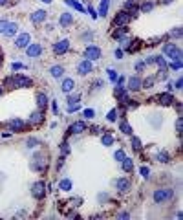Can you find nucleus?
<instances>
[{"label": "nucleus", "mask_w": 183, "mask_h": 220, "mask_svg": "<svg viewBox=\"0 0 183 220\" xmlns=\"http://www.w3.org/2000/svg\"><path fill=\"white\" fill-rule=\"evenodd\" d=\"M33 81L26 75H11L6 79V86L8 88H26V86H31Z\"/></svg>", "instance_id": "obj_1"}, {"label": "nucleus", "mask_w": 183, "mask_h": 220, "mask_svg": "<svg viewBox=\"0 0 183 220\" xmlns=\"http://www.w3.org/2000/svg\"><path fill=\"white\" fill-rule=\"evenodd\" d=\"M101 55H103V52H101L99 46H94V44H90V46L84 48V57H86L88 61H97V59H101Z\"/></svg>", "instance_id": "obj_2"}, {"label": "nucleus", "mask_w": 183, "mask_h": 220, "mask_svg": "<svg viewBox=\"0 0 183 220\" xmlns=\"http://www.w3.org/2000/svg\"><path fill=\"white\" fill-rule=\"evenodd\" d=\"M174 196V191L172 189H157V191H154V202H167V200H170V198Z\"/></svg>", "instance_id": "obj_3"}, {"label": "nucleus", "mask_w": 183, "mask_h": 220, "mask_svg": "<svg viewBox=\"0 0 183 220\" xmlns=\"http://www.w3.org/2000/svg\"><path fill=\"white\" fill-rule=\"evenodd\" d=\"M113 96L119 99L121 105H128V90H126L123 84H117L116 88H113Z\"/></svg>", "instance_id": "obj_4"}, {"label": "nucleus", "mask_w": 183, "mask_h": 220, "mask_svg": "<svg viewBox=\"0 0 183 220\" xmlns=\"http://www.w3.org/2000/svg\"><path fill=\"white\" fill-rule=\"evenodd\" d=\"M163 53L169 55L170 59H179V57H181V50L178 48V44H172V42L163 46Z\"/></svg>", "instance_id": "obj_5"}, {"label": "nucleus", "mask_w": 183, "mask_h": 220, "mask_svg": "<svg viewBox=\"0 0 183 220\" xmlns=\"http://www.w3.org/2000/svg\"><path fill=\"white\" fill-rule=\"evenodd\" d=\"M68 48H70V40H68V39H62V40H59L57 44H53V53H55V55H62V53L68 52Z\"/></svg>", "instance_id": "obj_6"}, {"label": "nucleus", "mask_w": 183, "mask_h": 220, "mask_svg": "<svg viewBox=\"0 0 183 220\" xmlns=\"http://www.w3.org/2000/svg\"><path fill=\"white\" fill-rule=\"evenodd\" d=\"M126 90H132V92H137L141 90V79L137 75H132L128 77V83H126Z\"/></svg>", "instance_id": "obj_7"}, {"label": "nucleus", "mask_w": 183, "mask_h": 220, "mask_svg": "<svg viewBox=\"0 0 183 220\" xmlns=\"http://www.w3.org/2000/svg\"><path fill=\"white\" fill-rule=\"evenodd\" d=\"M8 127L11 128V132H22V130L26 128V123L22 121V119H18V118H15V119L8 121Z\"/></svg>", "instance_id": "obj_8"}, {"label": "nucleus", "mask_w": 183, "mask_h": 220, "mask_svg": "<svg viewBox=\"0 0 183 220\" xmlns=\"http://www.w3.org/2000/svg\"><path fill=\"white\" fill-rule=\"evenodd\" d=\"M90 72H92V61L84 59V61H81V62L77 64V74H79V75H86V74H90Z\"/></svg>", "instance_id": "obj_9"}, {"label": "nucleus", "mask_w": 183, "mask_h": 220, "mask_svg": "<svg viewBox=\"0 0 183 220\" xmlns=\"http://www.w3.org/2000/svg\"><path fill=\"white\" fill-rule=\"evenodd\" d=\"M128 20H130V13H128V11H119L117 17L113 18L112 24H113V26H123V24H126Z\"/></svg>", "instance_id": "obj_10"}, {"label": "nucleus", "mask_w": 183, "mask_h": 220, "mask_svg": "<svg viewBox=\"0 0 183 220\" xmlns=\"http://www.w3.org/2000/svg\"><path fill=\"white\" fill-rule=\"evenodd\" d=\"M28 44H29V33H20V35L17 37V40H15V46L20 48V50L28 48Z\"/></svg>", "instance_id": "obj_11"}, {"label": "nucleus", "mask_w": 183, "mask_h": 220, "mask_svg": "<svg viewBox=\"0 0 183 220\" xmlns=\"http://www.w3.org/2000/svg\"><path fill=\"white\" fill-rule=\"evenodd\" d=\"M84 130H86V123L84 121H75L73 125H70V128H68L70 134H82Z\"/></svg>", "instance_id": "obj_12"}, {"label": "nucleus", "mask_w": 183, "mask_h": 220, "mask_svg": "<svg viewBox=\"0 0 183 220\" xmlns=\"http://www.w3.org/2000/svg\"><path fill=\"white\" fill-rule=\"evenodd\" d=\"M46 185L42 184V182H37V184H33V187H31V194L35 196V198H42L44 194H46Z\"/></svg>", "instance_id": "obj_13"}, {"label": "nucleus", "mask_w": 183, "mask_h": 220, "mask_svg": "<svg viewBox=\"0 0 183 220\" xmlns=\"http://www.w3.org/2000/svg\"><path fill=\"white\" fill-rule=\"evenodd\" d=\"M42 53V46L40 44H28V48H26V55L28 57H37Z\"/></svg>", "instance_id": "obj_14"}, {"label": "nucleus", "mask_w": 183, "mask_h": 220, "mask_svg": "<svg viewBox=\"0 0 183 220\" xmlns=\"http://www.w3.org/2000/svg\"><path fill=\"white\" fill-rule=\"evenodd\" d=\"M157 101L161 103V105H165V106H170V105L174 103L172 92H165V94H159V96H157Z\"/></svg>", "instance_id": "obj_15"}, {"label": "nucleus", "mask_w": 183, "mask_h": 220, "mask_svg": "<svg viewBox=\"0 0 183 220\" xmlns=\"http://www.w3.org/2000/svg\"><path fill=\"white\" fill-rule=\"evenodd\" d=\"M116 185H117V191H119V193H126V191L130 189V180H128V178H119V180L116 182Z\"/></svg>", "instance_id": "obj_16"}, {"label": "nucleus", "mask_w": 183, "mask_h": 220, "mask_svg": "<svg viewBox=\"0 0 183 220\" xmlns=\"http://www.w3.org/2000/svg\"><path fill=\"white\" fill-rule=\"evenodd\" d=\"M46 15H48V13H46L44 9L35 11V13L31 15V22H33V24H40V22H44V20H46Z\"/></svg>", "instance_id": "obj_17"}, {"label": "nucleus", "mask_w": 183, "mask_h": 220, "mask_svg": "<svg viewBox=\"0 0 183 220\" xmlns=\"http://www.w3.org/2000/svg\"><path fill=\"white\" fill-rule=\"evenodd\" d=\"M64 4H66L68 8H72V9L79 11V13H84V11H86V9H84V6H82V4H79L77 0H64Z\"/></svg>", "instance_id": "obj_18"}, {"label": "nucleus", "mask_w": 183, "mask_h": 220, "mask_svg": "<svg viewBox=\"0 0 183 220\" xmlns=\"http://www.w3.org/2000/svg\"><path fill=\"white\" fill-rule=\"evenodd\" d=\"M42 118H44V114H42V110L39 108V110H35V112L29 116V123H33V125H37V123H42Z\"/></svg>", "instance_id": "obj_19"}, {"label": "nucleus", "mask_w": 183, "mask_h": 220, "mask_svg": "<svg viewBox=\"0 0 183 220\" xmlns=\"http://www.w3.org/2000/svg\"><path fill=\"white\" fill-rule=\"evenodd\" d=\"M73 86H75L73 79H64V81H62V92H64V94H70V92L73 90Z\"/></svg>", "instance_id": "obj_20"}, {"label": "nucleus", "mask_w": 183, "mask_h": 220, "mask_svg": "<svg viewBox=\"0 0 183 220\" xmlns=\"http://www.w3.org/2000/svg\"><path fill=\"white\" fill-rule=\"evenodd\" d=\"M72 22H73V17H72L70 13H62V15H60V26H62V28H68Z\"/></svg>", "instance_id": "obj_21"}, {"label": "nucleus", "mask_w": 183, "mask_h": 220, "mask_svg": "<svg viewBox=\"0 0 183 220\" xmlns=\"http://www.w3.org/2000/svg\"><path fill=\"white\" fill-rule=\"evenodd\" d=\"M108 6H110V0H101V6H99L97 17H106V13H108Z\"/></svg>", "instance_id": "obj_22"}, {"label": "nucleus", "mask_w": 183, "mask_h": 220, "mask_svg": "<svg viewBox=\"0 0 183 220\" xmlns=\"http://www.w3.org/2000/svg\"><path fill=\"white\" fill-rule=\"evenodd\" d=\"M125 8L128 9V13H130L132 17H135V13H137V6H135V0H126V2H125Z\"/></svg>", "instance_id": "obj_23"}, {"label": "nucleus", "mask_w": 183, "mask_h": 220, "mask_svg": "<svg viewBox=\"0 0 183 220\" xmlns=\"http://www.w3.org/2000/svg\"><path fill=\"white\" fill-rule=\"evenodd\" d=\"M154 64H157V66H159V72H167V62H165L163 55H156Z\"/></svg>", "instance_id": "obj_24"}, {"label": "nucleus", "mask_w": 183, "mask_h": 220, "mask_svg": "<svg viewBox=\"0 0 183 220\" xmlns=\"http://www.w3.org/2000/svg\"><path fill=\"white\" fill-rule=\"evenodd\" d=\"M37 105H39L40 110L46 108V105H48V97H46V94H39V96H37Z\"/></svg>", "instance_id": "obj_25"}, {"label": "nucleus", "mask_w": 183, "mask_h": 220, "mask_svg": "<svg viewBox=\"0 0 183 220\" xmlns=\"http://www.w3.org/2000/svg\"><path fill=\"white\" fill-rule=\"evenodd\" d=\"M50 74H51V77H60L62 74H64V68L62 66H51V70H50Z\"/></svg>", "instance_id": "obj_26"}, {"label": "nucleus", "mask_w": 183, "mask_h": 220, "mask_svg": "<svg viewBox=\"0 0 183 220\" xmlns=\"http://www.w3.org/2000/svg\"><path fill=\"white\" fill-rule=\"evenodd\" d=\"M121 163H123V171H126V172H130V171L134 169V163H132V160H130V158H126V156L121 160Z\"/></svg>", "instance_id": "obj_27"}, {"label": "nucleus", "mask_w": 183, "mask_h": 220, "mask_svg": "<svg viewBox=\"0 0 183 220\" xmlns=\"http://www.w3.org/2000/svg\"><path fill=\"white\" fill-rule=\"evenodd\" d=\"M17 30H18V26L15 24V22H11V24H8V30L4 31V35H6V37H11V35L17 33Z\"/></svg>", "instance_id": "obj_28"}, {"label": "nucleus", "mask_w": 183, "mask_h": 220, "mask_svg": "<svg viewBox=\"0 0 183 220\" xmlns=\"http://www.w3.org/2000/svg\"><path fill=\"white\" fill-rule=\"evenodd\" d=\"M126 31H128V30H126L125 26H121L117 31H113V33H112V37H113V39H123V37L126 35Z\"/></svg>", "instance_id": "obj_29"}, {"label": "nucleus", "mask_w": 183, "mask_h": 220, "mask_svg": "<svg viewBox=\"0 0 183 220\" xmlns=\"http://www.w3.org/2000/svg\"><path fill=\"white\" fill-rule=\"evenodd\" d=\"M79 99H81V96L79 94H73V96H68V106H73V105H77L79 103Z\"/></svg>", "instance_id": "obj_30"}, {"label": "nucleus", "mask_w": 183, "mask_h": 220, "mask_svg": "<svg viewBox=\"0 0 183 220\" xmlns=\"http://www.w3.org/2000/svg\"><path fill=\"white\" fill-rule=\"evenodd\" d=\"M156 160H157V162H161V163H167V162H169V152H165V150H161V152H157V156H156Z\"/></svg>", "instance_id": "obj_31"}, {"label": "nucleus", "mask_w": 183, "mask_h": 220, "mask_svg": "<svg viewBox=\"0 0 183 220\" xmlns=\"http://www.w3.org/2000/svg\"><path fill=\"white\" fill-rule=\"evenodd\" d=\"M59 187L62 189V191H70L72 189V182L68 180V178H64V180H60V184H59Z\"/></svg>", "instance_id": "obj_32"}, {"label": "nucleus", "mask_w": 183, "mask_h": 220, "mask_svg": "<svg viewBox=\"0 0 183 220\" xmlns=\"http://www.w3.org/2000/svg\"><path fill=\"white\" fill-rule=\"evenodd\" d=\"M101 141H103L104 147H110V145H113V136H112V134H104Z\"/></svg>", "instance_id": "obj_33"}, {"label": "nucleus", "mask_w": 183, "mask_h": 220, "mask_svg": "<svg viewBox=\"0 0 183 220\" xmlns=\"http://www.w3.org/2000/svg\"><path fill=\"white\" fill-rule=\"evenodd\" d=\"M121 132H123V134H132V127L128 125V121H121Z\"/></svg>", "instance_id": "obj_34"}, {"label": "nucleus", "mask_w": 183, "mask_h": 220, "mask_svg": "<svg viewBox=\"0 0 183 220\" xmlns=\"http://www.w3.org/2000/svg\"><path fill=\"white\" fill-rule=\"evenodd\" d=\"M94 116H95V112H94L92 108H86V110H82V118H84V119H92Z\"/></svg>", "instance_id": "obj_35"}, {"label": "nucleus", "mask_w": 183, "mask_h": 220, "mask_svg": "<svg viewBox=\"0 0 183 220\" xmlns=\"http://www.w3.org/2000/svg\"><path fill=\"white\" fill-rule=\"evenodd\" d=\"M132 149L134 150H141V140L139 138H132Z\"/></svg>", "instance_id": "obj_36"}, {"label": "nucleus", "mask_w": 183, "mask_h": 220, "mask_svg": "<svg viewBox=\"0 0 183 220\" xmlns=\"http://www.w3.org/2000/svg\"><path fill=\"white\" fill-rule=\"evenodd\" d=\"M152 8H154V2H145V4H141V8H139V9H141L143 13H148Z\"/></svg>", "instance_id": "obj_37"}, {"label": "nucleus", "mask_w": 183, "mask_h": 220, "mask_svg": "<svg viewBox=\"0 0 183 220\" xmlns=\"http://www.w3.org/2000/svg\"><path fill=\"white\" fill-rule=\"evenodd\" d=\"M37 145H40V141L35 140V138H29V140L26 141V147H28V149H33V147H37Z\"/></svg>", "instance_id": "obj_38"}, {"label": "nucleus", "mask_w": 183, "mask_h": 220, "mask_svg": "<svg viewBox=\"0 0 183 220\" xmlns=\"http://www.w3.org/2000/svg\"><path fill=\"white\" fill-rule=\"evenodd\" d=\"M169 66H170L172 70H179V68H181V57H179V59H174V62H170Z\"/></svg>", "instance_id": "obj_39"}, {"label": "nucleus", "mask_w": 183, "mask_h": 220, "mask_svg": "<svg viewBox=\"0 0 183 220\" xmlns=\"http://www.w3.org/2000/svg\"><path fill=\"white\" fill-rule=\"evenodd\" d=\"M106 119H108V121H116V119H117V110H116V108L110 110L108 116H106Z\"/></svg>", "instance_id": "obj_40"}, {"label": "nucleus", "mask_w": 183, "mask_h": 220, "mask_svg": "<svg viewBox=\"0 0 183 220\" xmlns=\"http://www.w3.org/2000/svg\"><path fill=\"white\" fill-rule=\"evenodd\" d=\"M108 77H110V81H112V83H116V81H117V72H116V70H112V68H108Z\"/></svg>", "instance_id": "obj_41"}, {"label": "nucleus", "mask_w": 183, "mask_h": 220, "mask_svg": "<svg viewBox=\"0 0 183 220\" xmlns=\"http://www.w3.org/2000/svg\"><path fill=\"white\" fill-rule=\"evenodd\" d=\"M11 70H26V64H22V62H11Z\"/></svg>", "instance_id": "obj_42"}, {"label": "nucleus", "mask_w": 183, "mask_h": 220, "mask_svg": "<svg viewBox=\"0 0 183 220\" xmlns=\"http://www.w3.org/2000/svg\"><path fill=\"white\" fill-rule=\"evenodd\" d=\"M170 37H174V39H179V37H181V28H174V30L170 31Z\"/></svg>", "instance_id": "obj_43"}, {"label": "nucleus", "mask_w": 183, "mask_h": 220, "mask_svg": "<svg viewBox=\"0 0 183 220\" xmlns=\"http://www.w3.org/2000/svg\"><path fill=\"white\" fill-rule=\"evenodd\" d=\"M8 24H9L8 20H0V33H4L8 30Z\"/></svg>", "instance_id": "obj_44"}, {"label": "nucleus", "mask_w": 183, "mask_h": 220, "mask_svg": "<svg viewBox=\"0 0 183 220\" xmlns=\"http://www.w3.org/2000/svg\"><path fill=\"white\" fill-rule=\"evenodd\" d=\"M113 158H116V160H117V162H121V160H123V158H125V152H123V150H117V152H116V154H113Z\"/></svg>", "instance_id": "obj_45"}, {"label": "nucleus", "mask_w": 183, "mask_h": 220, "mask_svg": "<svg viewBox=\"0 0 183 220\" xmlns=\"http://www.w3.org/2000/svg\"><path fill=\"white\" fill-rule=\"evenodd\" d=\"M181 127H183V119L178 118V121H176V130H178V134H181Z\"/></svg>", "instance_id": "obj_46"}, {"label": "nucleus", "mask_w": 183, "mask_h": 220, "mask_svg": "<svg viewBox=\"0 0 183 220\" xmlns=\"http://www.w3.org/2000/svg\"><path fill=\"white\" fill-rule=\"evenodd\" d=\"M139 172H141L143 178H148V172H150V171H148V167H141V169H139Z\"/></svg>", "instance_id": "obj_47"}, {"label": "nucleus", "mask_w": 183, "mask_h": 220, "mask_svg": "<svg viewBox=\"0 0 183 220\" xmlns=\"http://www.w3.org/2000/svg\"><path fill=\"white\" fill-rule=\"evenodd\" d=\"M79 108H81V105L77 103V105H73V106H68V112H77Z\"/></svg>", "instance_id": "obj_48"}, {"label": "nucleus", "mask_w": 183, "mask_h": 220, "mask_svg": "<svg viewBox=\"0 0 183 220\" xmlns=\"http://www.w3.org/2000/svg\"><path fill=\"white\" fill-rule=\"evenodd\" d=\"M88 13H90L92 17H94V18H97V11H95L94 8H92V6H88Z\"/></svg>", "instance_id": "obj_49"}, {"label": "nucleus", "mask_w": 183, "mask_h": 220, "mask_svg": "<svg viewBox=\"0 0 183 220\" xmlns=\"http://www.w3.org/2000/svg\"><path fill=\"white\" fill-rule=\"evenodd\" d=\"M145 66H147L145 62H137V64H135V70H137V72H141V70H145Z\"/></svg>", "instance_id": "obj_50"}, {"label": "nucleus", "mask_w": 183, "mask_h": 220, "mask_svg": "<svg viewBox=\"0 0 183 220\" xmlns=\"http://www.w3.org/2000/svg\"><path fill=\"white\" fill-rule=\"evenodd\" d=\"M92 130H94V134H99V132H103L101 127H92Z\"/></svg>", "instance_id": "obj_51"}, {"label": "nucleus", "mask_w": 183, "mask_h": 220, "mask_svg": "<svg viewBox=\"0 0 183 220\" xmlns=\"http://www.w3.org/2000/svg\"><path fill=\"white\" fill-rule=\"evenodd\" d=\"M174 86H176V90H181V79H178V81L174 83Z\"/></svg>", "instance_id": "obj_52"}, {"label": "nucleus", "mask_w": 183, "mask_h": 220, "mask_svg": "<svg viewBox=\"0 0 183 220\" xmlns=\"http://www.w3.org/2000/svg\"><path fill=\"white\" fill-rule=\"evenodd\" d=\"M68 150H70V149H68V145L64 143V145H62V156H64V154H68Z\"/></svg>", "instance_id": "obj_53"}, {"label": "nucleus", "mask_w": 183, "mask_h": 220, "mask_svg": "<svg viewBox=\"0 0 183 220\" xmlns=\"http://www.w3.org/2000/svg\"><path fill=\"white\" fill-rule=\"evenodd\" d=\"M59 112V106H57V101H53V114Z\"/></svg>", "instance_id": "obj_54"}, {"label": "nucleus", "mask_w": 183, "mask_h": 220, "mask_svg": "<svg viewBox=\"0 0 183 220\" xmlns=\"http://www.w3.org/2000/svg\"><path fill=\"white\" fill-rule=\"evenodd\" d=\"M116 55H117V59H121V57H123V50H117Z\"/></svg>", "instance_id": "obj_55"}, {"label": "nucleus", "mask_w": 183, "mask_h": 220, "mask_svg": "<svg viewBox=\"0 0 183 220\" xmlns=\"http://www.w3.org/2000/svg\"><path fill=\"white\" fill-rule=\"evenodd\" d=\"M172 86H174V84H172V81H170V83L167 84V88H169V92H172V90H174V88H172Z\"/></svg>", "instance_id": "obj_56"}, {"label": "nucleus", "mask_w": 183, "mask_h": 220, "mask_svg": "<svg viewBox=\"0 0 183 220\" xmlns=\"http://www.w3.org/2000/svg\"><path fill=\"white\" fill-rule=\"evenodd\" d=\"M94 86H95V88H101V86H103V81H97V83H95Z\"/></svg>", "instance_id": "obj_57"}, {"label": "nucleus", "mask_w": 183, "mask_h": 220, "mask_svg": "<svg viewBox=\"0 0 183 220\" xmlns=\"http://www.w3.org/2000/svg\"><path fill=\"white\" fill-rule=\"evenodd\" d=\"M128 216H130L128 213H121V215H119V218H128Z\"/></svg>", "instance_id": "obj_58"}, {"label": "nucleus", "mask_w": 183, "mask_h": 220, "mask_svg": "<svg viewBox=\"0 0 183 220\" xmlns=\"http://www.w3.org/2000/svg\"><path fill=\"white\" fill-rule=\"evenodd\" d=\"M6 2H8V0H0V6H4Z\"/></svg>", "instance_id": "obj_59"}, {"label": "nucleus", "mask_w": 183, "mask_h": 220, "mask_svg": "<svg viewBox=\"0 0 183 220\" xmlns=\"http://www.w3.org/2000/svg\"><path fill=\"white\" fill-rule=\"evenodd\" d=\"M163 2H165V4H170V2H172V0H163Z\"/></svg>", "instance_id": "obj_60"}, {"label": "nucleus", "mask_w": 183, "mask_h": 220, "mask_svg": "<svg viewBox=\"0 0 183 220\" xmlns=\"http://www.w3.org/2000/svg\"><path fill=\"white\" fill-rule=\"evenodd\" d=\"M42 2H46V4H50V2H51V0H42Z\"/></svg>", "instance_id": "obj_61"}, {"label": "nucleus", "mask_w": 183, "mask_h": 220, "mask_svg": "<svg viewBox=\"0 0 183 220\" xmlns=\"http://www.w3.org/2000/svg\"><path fill=\"white\" fill-rule=\"evenodd\" d=\"M0 94H2V88H0Z\"/></svg>", "instance_id": "obj_62"}]
</instances>
